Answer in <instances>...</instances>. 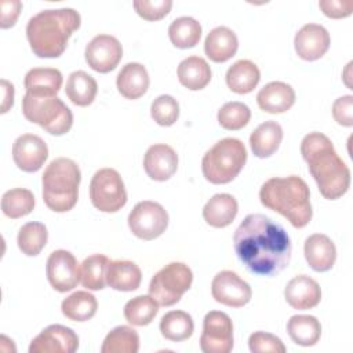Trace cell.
<instances>
[{"mask_svg":"<svg viewBox=\"0 0 353 353\" xmlns=\"http://www.w3.org/2000/svg\"><path fill=\"white\" fill-rule=\"evenodd\" d=\"M234 252L254 274L276 276L291 259L292 245L285 229L263 214L247 215L233 236Z\"/></svg>","mask_w":353,"mask_h":353,"instance_id":"6da1fadb","label":"cell"},{"mask_svg":"<svg viewBox=\"0 0 353 353\" xmlns=\"http://www.w3.org/2000/svg\"><path fill=\"white\" fill-rule=\"evenodd\" d=\"M301 154L324 199L336 200L347 192L350 170L327 135L316 131L305 135L301 142Z\"/></svg>","mask_w":353,"mask_h":353,"instance_id":"7a4b0ae2","label":"cell"},{"mask_svg":"<svg viewBox=\"0 0 353 353\" xmlns=\"http://www.w3.org/2000/svg\"><path fill=\"white\" fill-rule=\"evenodd\" d=\"M80 14L73 8L43 10L26 25V37L39 58H58L63 54L69 37L80 28Z\"/></svg>","mask_w":353,"mask_h":353,"instance_id":"3957f363","label":"cell"},{"mask_svg":"<svg viewBox=\"0 0 353 353\" xmlns=\"http://www.w3.org/2000/svg\"><path fill=\"white\" fill-rule=\"evenodd\" d=\"M263 207L279 212L294 228H305L313 215L307 183L296 175L268 179L259 190Z\"/></svg>","mask_w":353,"mask_h":353,"instance_id":"277c9868","label":"cell"},{"mask_svg":"<svg viewBox=\"0 0 353 353\" xmlns=\"http://www.w3.org/2000/svg\"><path fill=\"white\" fill-rule=\"evenodd\" d=\"M81 172L76 161L68 157L54 159L43 172V200L55 212L70 211L79 199Z\"/></svg>","mask_w":353,"mask_h":353,"instance_id":"5b68a950","label":"cell"},{"mask_svg":"<svg viewBox=\"0 0 353 353\" xmlns=\"http://www.w3.org/2000/svg\"><path fill=\"white\" fill-rule=\"evenodd\" d=\"M247 161V149L237 138H223L205 152L201 160L204 178L214 185L232 182Z\"/></svg>","mask_w":353,"mask_h":353,"instance_id":"8992f818","label":"cell"},{"mask_svg":"<svg viewBox=\"0 0 353 353\" xmlns=\"http://www.w3.org/2000/svg\"><path fill=\"white\" fill-rule=\"evenodd\" d=\"M22 113L30 123L39 124L51 135H63L73 125V113L58 97H34L25 94Z\"/></svg>","mask_w":353,"mask_h":353,"instance_id":"52a82bcc","label":"cell"},{"mask_svg":"<svg viewBox=\"0 0 353 353\" xmlns=\"http://www.w3.org/2000/svg\"><path fill=\"white\" fill-rule=\"evenodd\" d=\"M193 273L183 262H171L161 268L150 280L149 295L160 306H172L190 288Z\"/></svg>","mask_w":353,"mask_h":353,"instance_id":"ba28073f","label":"cell"},{"mask_svg":"<svg viewBox=\"0 0 353 353\" xmlns=\"http://www.w3.org/2000/svg\"><path fill=\"white\" fill-rule=\"evenodd\" d=\"M92 205L102 212H117L127 203V190L114 168L98 170L90 182Z\"/></svg>","mask_w":353,"mask_h":353,"instance_id":"9c48e42d","label":"cell"},{"mask_svg":"<svg viewBox=\"0 0 353 353\" xmlns=\"http://www.w3.org/2000/svg\"><path fill=\"white\" fill-rule=\"evenodd\" d=\"M168 226V214L156 201L143 200L134 205L128 215V228L134 236L142 240H154Z\"/></svg>","mask_w":353,"mask_h":353,"instance_id":"30bf717a","label":"cell"},{"mask_svg":"<svg viewBox=\"0 0 353 353\" xmlns=\"http://www.w3.org/2000/svg\"><path fill=\"white\" fill-rule=\"evenodd\" d=\"M233 323L219 310H211L204 316L200 347L204 353H229L233 349Z\"/></svg>","mask_w":353,"mask_h":353,"instance_id":"8fae6325","label":"cell"},{"mask_svg":"<svg viewBox=\"0 0 353 353\" xmlns=\"http://www.w3.org/2000/svg\"><path fill=\"white\" fill-rule=\"evenodd\" d=\"M211 294L218 303L229 307H241L252 296L250 284L232 270H222L215 274L211 283Z\"/></svg>","mask_w":353,"mask_h":353,"instance_id":"7c38bea8","label":"cell"},{"mask_svg":"<svg viewBox=\"0 0 353 353\" xmlns=\"http://www.w3.org/2000/svg\"><path fill=\"white\" fill-rule=\"evenodd\" d=\"M48 283L58 292L73 290L80 281V268L74 255L66 250H55L46 265Z\"/></svg>","mask_w":353,"mask_h":353,"instance_id":"4fadbf2b","label":"cell"},{"mask_svg":"<svg viewBox=\"0 0 353 353\" xmlns=\"http://www.w3.org/2000/svg\"><path fill=\"white\" fill-rule=\"evenodd\" d=\"M85 62L98 73H109L123 58L120 41L110 34L95 36L85 47Z\"/></svg>","mask_w":353,"mask_h":353,"instance_id":"5bb4252c","label":"cell"},{"mask_svg":"<svg viewBox=\"0 0 353 353\" xmlns=\"http://www.w3.org/2000/svg\"><path fill=\"white\" fill-rule=\"evenodd\" d=\"M79 347L77 334L65 325L46 327L29 346V353H74Z\"/></svg>","mask_w":353,"mask_h":353,"instance_id":"9a60e30c","label":"cell"},{"mask_svg":"<svg viewBox=\"0 0 353 353\" xmlns=\"http://www.w3.org/2000/svg\"><path fill=\"white\" fill-rule=\"evenodd\" d=\"M48 157L47 143L34 134L19 135L12 145V159L25 172L39 171Z\"/></svg>","mask_w":353,"mask_h":353,"instance_id":"2e32d148","label":"cell"},{"mask_svg":"<svg viewBox=\"0 0 353 353\" xmlns=\"http://www.w3.org/2000/svg\"><path fill=\"white\" fill-rule=\"evenodd\" d=\"M330 33L319 23H306L295 34L294 47L298 57L303 61H317L330 48Z\"/></svg>","mask_w":353,"mask_h":353,"instance_id":"e0dca14e","label":"cell"},{"mask_svg":"<svg viewBox=\"0 0 353 353\" xmlns=\"http://www.w3.org/2000/svg\"><path fill=\"white\" fill-rule=\"evenodd\" d=\"M143 168L150 179L164 182L176 172L178 154L170 145H152L145 153Z\"/></svg>","mask_w":353,"mask_h":353,"instance_id":"ac0fdd59","label":"cell"},{"mask_svg":"<svg viewBox=\"0 0 353 353\" xmlns=\"http://www.w3.org/2000/svg\"><path fill=\"white\" fill-rule=\"evenodd\" d=\"M284 298L292 309L307 310L320 303L321 288L314 279L306 274H299L287 283Z\"/></svg>","mask_w":353,"mask_h":353,"instance_id":"d6986e66","label":"cell"},{"mask_svg":"<svg viewBox=\"0 0 353 353\" xmlns=\"http://www.w3.org/2000/svg\"><path fill=\"white\" fill-rule=\"evenodd\" d=\"M303 252L306 262L314 272H328L336 259L334 241L323 233H314L305 240Z\"/></svg>","mask_w":353,"mask_h":353,"instance_id":"ffe728a7","label":"cell"},{"mask_svg":"<svg viewBox=\"0 0 353 353\" xmlns=\"http://www.w3.org/2000/svg\"><path fill=\"white\" fill-rule=\"evenodd\" d=\"M256 102L261 110L272 114L284 113L295 103L294 88L283 81H270L256 94Z\"/></svg>","mask_w":353,"mask_h":353,"instance_id":"44dd1931","label":"cell"},{"mask_svg":"<svg viewBox=\"0 0 353 353\" xmlns=\"http://www.w3.org/2000/svg\"><path fill=\"white\" fill-rule=\"evenodd\" d=\"M239 48V40L236 33L228 26H216L205 37L204 52L216 63L229 61L236 55Z\"/></svg>","mask_w":353,"mask_h":353,"instance_id":"7402d4cb","label":"cell"},{"mask_svg":"<svg viewBox=\"0 0 353 353\" xmlns=\"http://www.w3.org/2000/svg\"><path fill=\"white\" fill-rule=\"evenodd\" d=\"M149 74L146 68L138 62H130L121 68L116 79L119 92L127 99L141 98L149 88Z\"/></svg>","mask_w":353,"mask_h":353,"instance_id":"603a6c76","label":"cell"},{"mask_svg":"<svg viewBox=\"0 0 353 353\" xmlns=\"http://www.w3.org/2000/svg\"><path fill=\"white\" fill-rule=\"evenodd\" d=\"M62 73L55 68H33L25 76L26 94L34 97H57L62 87Z\"/></svg>","mask_w":353,"mask_h":353,"instance_id":"cb8c5ba5","label":"cell"},{"mask_svg":"<svg viewBox=\"0 0 353 353\" xmlns=\"http://www.w3.org/2000/svg\"><path fill=\"white\" fill-rule=\"evenodd\" d=\"M239 211L237 200L228 193L214 194L203 208L204 221L212 228L229 226Z\"/></svg>","mask_w":353,"mask_h":353,"instance_id":"d4e9b609","label":"cell"},{"mask_svg":"<svg viewBox=\"0 0 353 353\" xmlns=\"http://www.w3.org/2000/svg\"><path fill=\"white\" fill-rule=\"evenodd\" d=\"M283 141V128L274 120L259 124L250 135V146L254 156L259 159L270 157L276 153Z\"/></svg>","mask_w":353,"mask_h":353,"instance_id":"484cf974","label":"cell"},{"mask_svg":"<svg viewBox=\"0 0 353 353\" xmlns=\"http://www.w3.org/2000/svg\"><path fill=\"white\" fill-rule=\"evenodd\" d=\"M142 273L139 266L131 261H110L106 269V284L116 291H134L139 287Z\"/></svg>","mask_w":353,"mask_h":353,"instance_id":"4316f807","label":"cell"},{"mask_svg":"<svg viewBox=\"0 0 353 353\" xmlns=\"http://www.w3.org/2000/svg\"><path fill=\"white\" fill-rule=\"evenodd\" d=\"M179 83L190 91H199L207 87L211 80V68L201 57H188L178 66Z\"/></svg>","mask_w":353,"mask_h":353,"instance_id":"83f0119b","label":"cell"},{"mask_svg":"<svg viewBox=\"0 0 353 353\" xmlns=\"http://www.w3.org/2000/svg\"><path fill=\"white\" fill-rule=\"evenodd\" d=\"M225 79L230 91L236 94H248L258 85L261 72L250 59H240L228 69Z\"/></svg>","mask_w":353,"mask_h":353,"instance_id":"f1b7e54d","label":"cell"},{"mask_svg":"<svg viewBox=\"0 0 353 353\" xmlns=\"http://www.w3.org/2000/svg\"><path fill=\"white\" fill-rule=\"evenodd\" d=\"M98 92L95 79L84 70H76L66 80L65 94L76 106H88L94 102Z\"/></svg>","mask_w":353,"mask_h":353,"instance_id":"f546056e","label":"cell"},{"mask_svg":"<svg viewBox=\"0 0 353 353\" xmlns=\"http://www.w3.org/2000/svg\"><path fill=\"white\" fill-rule=\"evenodd\" d=\"M290 338L299 346H314L321 335V324L314 316L295 314L287 323Z\"/></svg>","mask_w":353,"mask_h":353,"instance_id":"4dcf8cb0","label":"cell"},{"mask_svg":"<svg viewBox=\"0 0 353 353\" xmlns=\"http://www.w3.org/2000/svg\"><path fill=\"white\" fill-rule=\"evenodd\" d=\"M97 298L87 291H76L61 303L62 314L72 321H87L97 313Z\"/></svg>","mask_w":353,"mask_h":353,"instance_id":"1f68e13d","label":"cell"},{"mask_svg":"<svg viewBox=\"0 0 353 353\" xmlns=\"http://www.w3.org/2000/svg\"><path fill=\"white\" fill-rule=\"evenodd\" d=\"M193 331V319L183 310H171L165 313L160 320V332L168 341H185L192 336Z\"/></svg>","mask_w":353,"mask_h":353,"instance_id":"d6a6232c","label":"cell"},{"mask_svg":"<svg viewBox=\"0 0 353 353\" xmlns=\"http://www.w3.org/2000/svg\"><path fill=\"white\" fill-rule=\"evenodd\" d=\"M109 258L103 254L87 256L80 266V281L83 287L91 291H99L106 285V269Z\"/></svg>","mask_w":353,"mask_h":353,"instance_id":"836d02e7","label":"cell"},{"mask_svg":"<svg viewBox=\"0 0 353 353\" xmlns=\"http://www.w3.org/2000/svg\"><path fill=\"white\" fill-rule=\"evenodd\" d=\"M168 37L178 48H192L201 37V25L192 17L175 18L168 28Z\"/></svg>","mask_w":353,"mask_h":353,"instance_id":"e575fe53","label":"cell"},{"mask_svg":"<svg viewBox=\"0 0 353 353\" xmlns=\"http://www.w3.org/2000/svg\"><path fill=\"white\" fill-rule=\"evenodd\" d=\"M139 350V335L128 325L114 327L103 339L102 353H137Z\"/></svg>","mask_w":353,"mask_h":353,"instance_id":"d590c367","label":"cell"},{"mask_svg":"<svg viewBox=\"0 0 353 353\" xmlns=\"http://www.w3.org/2000/svg\"><path fill=\"white\" fill-rule=\"evenodd\" d=\"M34 208V196L29 189L15 188L7 190L1 197V211L11 219L22 218Z\"/></svg>","mask_w":353,"mask_h":353,"instance_id":"8d00e7d4","label":"cell"},{"mask_svg":"<svg viewBox=\"0 0 353 353\" xmlns=\"http://www.w3.org/2000/svg\"><path fill=\"white\" fill-rule=\"evenodd\" d=\"M48 240V232L41 222L25 223L17 236V243L22 254L28 256H36L46 247Z\"/></svg>","mask_w":353,"mask_h":353,"instance_id":"74e56055","label":"cell"},{"mask_svg":"<svg viewBox=\"0 0 353 353\" xmlns=\"http://www.w3.org/2000/svg\"><path fill=\"white\" fill-rule=\"evenodd\" d=\"M159 312V303L150 295H138L130 299L124 306L125 320L135 325L143 327L153 321Z\"/></svg>","mask_w":353,"mask_h":353,"instance_id":"f35d334b","label":"cell"},{"mask_svg":"<svg viewBox=\"0 0 353 353\" xmlns=\"http://www.w3.org/2000/svg\"><path fill=\"white\" fill-rule=\"evenodd\" d=\"M216 117L222 128L237 131L248 124L251 119V110L245 103L239 101H232L221 106Z\"/></svg>","mask_w":353,"mask_h":353,"instance_id":"ab89813d","label":"cell"},{"mask_svg":"<svg viewBox=\"0 0 353 353\" xmlns=\"http://www.w3.org/2000/svg\"><path fill=\"white\" fill-rule=\"evenodd\" d=\"M150 114L159 125L170 127L179 117V103L171 95H160L152 102Z\"/></svg>","mask_w":353,"mask_h":353,"instance_id":"60d3db41","label":"cell"},{"mask_svg":"<svg viewBox=\"0 0 353 353\" xmlns=\"http://www.w3.org/2000/svg\"><path fill=\"white\" fill-rule=\"evenodd\" d=\"M248 347L252 353H284L285 346L281 339L270 332L255 331L248 338Z\"/></svg>","mask_w":353,"mask_h":353,"instance_id":"b9f144b4","label":"cell"},{"mask_svg":"<svg viewBox=\"0 0 353 353\" xmlns=\"http://www.w3.org/2000/svg\"><path fill=\"white\" fill-rule=\"evenodd\" d=\"M132 6L141 18L146 21H159L171 11L172 1L171 0H135Z\"/></svg>","mask_w":353,"mask_h":353,"instance_id":"7bdbcfd3","label":"cell"},{"mask_svg":"<svg viewBox=\"0 0 353 353\" xmlns=\"http://www.w3.org/2000/svg\"><path fill=\"white\" fill-rule=\"evenodd\" d=\"M332 117L334 120L343 127L353 125V97L343 95L335 99L332 103Z\"/></svg>","mask_w":353,"mask_h":353,"instance_id":"ee69618b","label":"cell"},{"mask_svg":"<svg viewBox=\"0 0 353 353\" xmlns=\"http://www.w3.org/2000/svg\"><path fill=\"white\" fill-rule=\"evenodd\" d=\"M319 7L323 14L332 19L346 18L353 11L352 0H321L319 1Z\"/></svg>","mask_w":353,"mask_h":353,"instance_id":"f6af8a7d","label":"cell"},{"mask_svg":"<svg viewBox=\"0 0 353 353\" xmlns=\"http://www.w3.org/2000/svg\"><path fill=\"white\" fill-rule=\"evenodd\" d=\"M1 7V22L0 26L3 29L11 28L15 25L17 18L22 10V3L19 0H11V1H6L3 0L0 3Z\"/></svg>","mask_w":353,"mask_h":353,"instance_id":"bcb514c9","label":"cell"},{"mask_svg":"<svg viewBox=\"0 0 353 353\" xmlns=\"http://www.w3.org/2000/svg\"><path fill=\"white\" fill-rule=\"evenodd\" d=\"M1 91H3V101H1V113H7L10 108L14 105V85L7 81L6 79L1 80Z\"/></svg>","mask_w":353,"mask_h":353,"instance_id":"7dc6e473","label":"cell"}]
</instances>
